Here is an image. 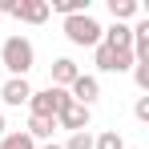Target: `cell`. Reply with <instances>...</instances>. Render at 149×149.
Instances as JSON below:
<instances>
[{
  "instance_id": "cell-1",
  "label": "cell",
  "mask_w": 149,
  "mask_h": 149,
  "mask_svg": "<svg viewBox=\"0 0 149 149\" xmlns=\"http://www.w3.org/2000/svg\"><path fill=\"white\" fill-rule=\"evenodd\" d=\"M0 65L8 69V77H28V69L36 65V49L28 36H8L0 45Z\"/></svg>"
},
{
  "instance_id": "cell-2",
  "label": "cell",
  "mask_w": 149,
  "mask_h": 149,
  "mask_svg": "<svg viewBox=\"0 0 149 149\" xmlns=\"http://www.w3.org/2000/svg\"><path fill=\"white\" fill-rule=\"evenodd\" d=\"M65 36H69V45H77V49H97L101 45V24L89 16V12L65 16Z\"/></svg>"
},
{
  "instance_id": "cell-3",
  "label": "cell",
  "mask_w": 149,
  "mask_h": 149,
  "mask_svg": "<svg viewBox=\"0 0 149 149\" xmlns=\"http://www.w3.org/2000/svg\"><path fill=\"white\" fill-rule=\"evenodd\" d=\"M69 89H40V93H32V97H28V109H32V117H40V121H56V113H61V109H65V105H69Z\"/></svg>"
},
{
  "instance_id": "cell-4",
  "label": "cell",
  "mask_w": 149,
  "mask_h": 149,
  "mask_svg": "<svg viewBox=\"0 0 149 149\" xmlns=\"http://www.w3.org/2000/svg\"><path fill=\"white\" fill-rule=\"evenodd\" d=\"M93 61H97L101 73H125V69H133V65H137V61H133V52H117V49H109L105 40L93 49Z\"/></svg>"
},
{
  "instance_id": "cell-5",
  "label": "cell",
  "mask_w": 149,
  "mask_h": 149,
  "mask_svg": "<svg viewBox=\"0 0 149 149\" xmlns=\"http://www.w3.org/2000/svg\"><path fill=\"white\" fill-rule=\"evenodd\" d=\"M89 121H93V109H85V105H77V101H69V105L56 113V125L69 129V133H85Z\"/></svg>"
},
{
  "instance_id": "cell-6",
  "label": "cell",
  "mask_w": 149,
  "mask_h": 149,
  "mask_svg": "<svg viewBox=\"0 0 149 149\" xmlns=\"http://www.w3.org/2000/svg\"><path fill=\"white\" fill-rule=\"evenodd\" d=\"M69 97H73L77 105H85V109H93V101L101 97V81L93 73H81L73 85H69Z\"/></svg>"
},
{
  "instance_id": "cell-7",
  "label": "cell",
  "mask_w": 149,
  "mask_h": 149,
  "mask_svg": "<svg viewBox=\"0 0 149 149\" xmlns=\"http://www.w3.org/2000/svg\"><path fill=\"white\" fill-rule=\"evenodd\" d=\"M28 97H32L28 77H8V81H4V89H0V101H4L8 109H20V105H28Z\"/></svg>"
},
{
  "instance_id": "cell-8",
  "label": "cell",
  "mask_w": 149,
  "mask_h": 149,
  "mask_svg": "<svg viewBox=\"0 0 149 149\" xmlns=\"http://www.w3.org/2000/svg\"><path fill=\"white\" fill-rule=\"evenodd\" d=\"M20 24H45L49 20V0H16V12H12Z\"/></svg>"
},
{
  "instance_id": "cell-9",
  "label": "cell",
  "mask_w": 149,
  "mask_h": 149,
  "mask_svg": "<svg viewBox=\"0 0 149 149\" xmlns=\"http://www.w3.org/2000/svg\"><path fill=\"white\" fill-rule=\"evenodd\" d=\"M77 77H81L77 61H69V56H56V61H52V89H69Z\"/></svg>"
},
{
  "instance_id": "cell-10",
  "label": "cell",
  "mask_w": 149,
  "mask_h": 149,
  "mask_svg": "<svg viewBox=\"0 0 149 149\" xmlns=\"http://www.w3.org/2000/svg\"><path fill=\"white\" fill-rule=\"evenodd\" d=\"M109 12H113V24H125L141 12V4L137 0H109Z\"/></svg>"
},
{
  "instance_id": "cell-11",
  "label": "cell",
  "mask_w": 149,
  "mask_h": 149,
  "mask_svg": "<svg viewBox=\"0 0 149 149\" xmlns=\"http://www.w3.org/2000/svg\"><path fill=\"white\" fill-rule=\"evenodd\" d=\"M49 12H61V16H81V12H89V0H49Z\"/></svg>"
},
{
  "instance_id": "cell-12",
  "label": "cell",
  "mask_w": 149,
  "mask_h": 149,
  "mask_svg": "<svg viewBox=\"0 0 149 149\" xmlns=\"http://www.w3.org/2000/svg\"><path fill=\"white\" fill-rule=\"evenodd\" d=\"M52 129H56V121H40V117H28V125H24V133L32 141H49Z\"/></svg>"
},
{
  "instance_id": "cell-13",
  "label": "cell",
  "mask_w": 149,
  "mask_h": 149,
  "mask_svg": "<svg viewBox=\"0 0 149 149\" xmlns=\"http://www.w3.org/2000/svg\"><path fill=\"white\" fill-rule=\"evenodd\" d=\"M0 149H36V141L28 137L24 129H16V133H4L0 137Z\"/></svg>"
},
{
  "instance_id": "cell-14",
  "label": "cell",
  "mask_w": 149,
  "mask_h": 149,
  "mask_svg": "<svg viewBox=\"0 0 149 149\" xmlns=\"http://www.w3.org/2000/svg\"><path fill=\"white\" fill-rule=\"evenodd\" d=\"M93 149H125V137L117 129H105L101 137H93Z\"/></svg>"
},
{
  "instance_id": "cell-15",
  "label": "cell",
  "mask_w": 149,
  "mask_h": 149,
  "mask_svg": "<svg viewBox=\"0 0 149 149\" xmlns=\"http://www.w3.org/2000/svg\"><path fill=\"white\" fill-rule=\"evenodd\" d=\"M61 149H93V133H89V129H85V133H69V141Z\"/></svg>"
},
{
  "instance_id": "cell-16",
  "label": "cell",
  "mask_w": 149,
  "mask_h": 149,
  "mask_svg": "<svg viewBox=\"0 0 149 149\" xmlns=\"http://www.w3.org/2000/svg\"><path fill=\"white\" fill-rule=\"evenodd\" d=\"M133 81H137L141 93H149V61H137V65H133Z\"/></svg>"
},
{
  "instance_id": "cell-17",
  "label": "cell",
  "mask_w": 149,
  "mask_h": 149,
  "mask_svg": "<svg viewBox=\"0 0 149 149\" xmlns=\"http://www.w3.org/2000/svg\"><path fill=\"white\" fill-rule=\"evenodd\" d=\"M133 117H137V121H149V97H137V105H133Z\"/></svg>"
},
{
  "instance_id": "cell-18",
  "label": "cell",
  "mask_w": 149,
  "mask_h": 149,
  "mask_svg": "<svg viewBox=\"0 0 149 149\" xmlns=\"http://www.w3.org/2000/svg\"><path fill=\"white\" fill-rule=\"evenodd\" d=\"M4 133H8V121H4V113H0V137H4Z\"/></svg>"
},
{
  "instance_id": "cell-19",
  "label": "cell",
  "mask_w": 149,
  "mask_h": 149,
  "mask_svg": "<svg viewBox=\"0 0 149 149\" xmlns=\"http://www.w3.org/2000/svg\"><path fill=\"white\" fill-rule=\"evenodd\" d=\"M40 149H61V145H52V141H45V145H40Z\"/></svg>"
}]
</instances>
